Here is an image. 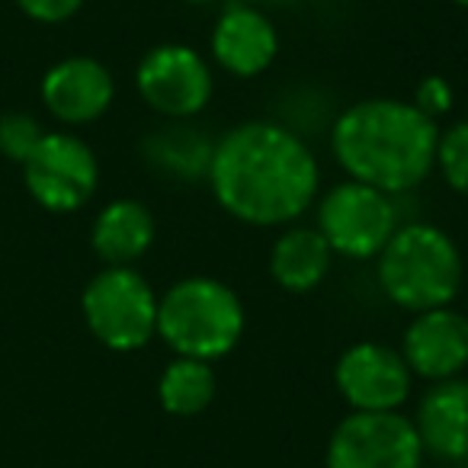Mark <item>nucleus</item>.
Listing matches in <instances>:
<instances>
[{
    "label": "nucleus",
    "mask_w": 468,
    "mask_h": 468,
    "mask_svg": "<svg viewBox=\"0 0 468 468\" xmlns=\"http://www.w3.org/2000/svg\"><path fill=\"white\" fill-rule=\"evenodd\" d=\"M206 180L231 218L254 228H280L314 206L321 167L292 129L244 122L215 142Z\"/></svg>",
    "instance_id": "obj_1"
},
{
    "label": "nucleus",
    "mask_w": 468,
    "mask_h": 468,
    "mask_svg": "<svg viewBox=\"0 0 468 468\" xmlns=\"http://www.w3.org/2000/svg\"><path fill=\"white\" fill-rule=\"evenodd\" d=\"M440 125L408 100L372 97L346 106L331 129L344 174L388 196L420 186L436 167Z\"/></svg>",
    "instance_id": "obj_2"
},
{
    "label": "nucleus",
    "mask_w": 468,
    "mask_h": 468,
    "mask_svg": "<svg viewBox=\"0 0 468 468\" xmlns=\"http://www.w3.org/2000/svg\"><path fill=\"white\" fill-rule=\"evenodd\" d=\"M376 263L378 286L388 302L414 314L452 305L465 280L459 244L442 228L427 221L398 225Z\"/></svg>",
    "instance_id": "obj_3"
},
{
    "label": "nucleus",
    "mask_w": 468,
    "mask_h": 468,
    "mask_svg": "<svg viewBox=\"0 0 468 468\" xmlns=\"http://www.w3.org/2000/svg\"><path fill=\"white\" fill-rule=\"evenodd\" d=\"M244 324L241 295L212 276H186L157 299V337L176 356L215 363L241 344Z\"/></svg>",
    "instance_id": "obj_4"
},
{
    "label": "nucleus",
    "mask_w": 468,
    "mask_h": 468,
    "mask_svg": "<svg viewBox=\"0 0 468 468\" xmlns=\"http://www.w3.org/2000/svg\"><path fill=\"white\" fill-rule=\"evenodd\" d=\"M84 321L103 346L132 353L157 337V292L135 267H106L87 282Z\"/></svg>",
    "instance_id": "obj_5"
},
{
    "label": "nucleus",
    "mask_w": 468,
    "mask_h": 468,
    "mask_svg": "<svg viewBox=\"0 0 468 468\" xmlns=\"http://www.w3.org/2000/svg\"><path fill=\"white\" fill-rule=\"evenodd\" d=\"M318 231L331 244L334 257L369 261L382 254L391 234L398 231V208L382 189L346 180L321 196Z\"/></svg>",
    "instance_id": "obj_6"
},
{
    "label": "nucleus",
    "mask_w": 468,
    "mask_h": 468,
    "mask_svg": "<svg viewBox=\"0 0 468 468\" xmlns=\"http://www.w3.org/2000/svg\"><path fill=\"white\" fill-rule=\"evenodd\" d=\"M414 420L398 410H353L327 440L324 468H420Z\"/></svg>",
    "instance_id": "obj_7"
},
{
    "label": "nucleus",
    "mask_w": 468,
    "mask_h": 468,
    "mask_svg": "<svg viewBox=\"0 0 468 468\" xmlns=\"http://www.w3.org/2000/svg\"><path fill=\"white\" fill-rule=\"evenodd\" d=\"M27 189L48 212H78L100 183V164L90 144L71 132H46L39 148L23 161Z\"/></svg>",
    "instance_id": "obj_8"
},
{
    "label": "nucleus",
    "mask_w": 468,
    "mask_h": 468,
    "mask_svg": "<svg viewBox=\"0 0 468 468\" xmlns=\"http://www.w3.org/2000/svg\"><path fill=\"white\" fill-rule=\"evenodd\" d=\"M138 97L174 122L199 116L215 90L212 65L196 48L180 42L154 46L135 68Z\"/></svg>",
    "instance_id": "obj_9"
},
{
    "label": "nucleus",
    "mask_w": 468,
    "mask_h": 468,
    "mask_svg": "<svg viewBox=\"0 0 468 468\" xmlns=\"http://www.w3.org/2000/svg\"><path fill=\"white\" fill-rule=\"evenodd\" d=\"M334 385L353 410L376 414V410H398L408 401L414 372L408 369L401 350L376 340H359L340 353L334 366Z\"/></svg>",
    "instance_id": "obj_10"
},
{
    "label": "nucleus",
    "mask_w": 468,
    "mask_h": 468,
    "mask_svg": "<svg viewBox=\"0 0 468 468\" xmlns=\"http://www.w3.org/2000/svg\"><path fill=\"white\" fill-rule=\"evenodd\" d=\"M401 356L427 382L459 378L468 366V318L452 305L417 312L404 331Z\"/></svg>",
    "instance_id": "obj_11"
},
{
    "label": "nucleus",
    "mask_w": 468,
    "mask_h": 468,
    "mask_svg": "<svg viewBox=\"0 0 468 468\" xmlns=\"http://www.w3.org/2000/svg\"><path fill=\"white\" fill-rule=\"evenodd\" d=\"M215 65L231 78H257L280 55V33L257 4H228L212 29Z\"/></svg>",
    "instance_id": "obj_12"
},
{
    "label": "nucleus",
    "mask_w": 468,
    "mask_h": 468,
    "mask_svg": "<svg viewBox=\"0 0 468 468\" xmlns=\"http://www.w3.org/2000/svg\"><path fill=\"white\" fill-rule=\"evenodd\" d=\"M116 84L106 65L87 55H71L58 61L42 78V103L58 122L87 125L112 106Z\"/></svg>",
    "instance_id": "obj_13"
},
{
    "label": "nucleus",
    "mask_w": 468,
    "mask_h": 468,
    "mask_svg": "<svg viewBox=\"0 0 468 468\" xmlns=\"http://www.w3.org/2000/svg\"><path fill=\"white\" fill-rule=\"evenodd\" d=\"M414 430L423 452L442 462H468V382L442 378L430 382L414 410Z\"/></svg>",
    "instance_id": "obj_14"
},
{
    "label": "nucleus",
    "mask_w": 468,
    "mask_h": 468,
    "mask_svg": "<svg viewBox=\"0 0 468 468\" xmlns=\"http://www.w3.org/2000/svg\"><path fill=\"white\" fill-rule=\"evenodd\" d=\"M154 215L138 199H116L93 218L90 248L106 267H132L154 244Z\"/></svg>",
    "instance_id": "obj_15"
},
{
    "label": "nucleus",
    "mask_w": 468,
    "mask_h": 468,
    "mask_svg": "<svg viewBox=\"0 0 468 468\" xmlns=\"http://www.w3.org/2000/svg\"><path fill=\"white\" fill-rule=\"evenodd\" d=\"M334 250L318 228H286L270 250V276L292 295L314 292L327 280Z\"/></svg>",
    "instance_id": "obj_16"
},
{
    "label": "nucleus",
    "mask_w": 468,
    "mask_h": 468,
    "mask_svg": "<svg viewBox=\"0 0 468 468\" xmlns=\"http://www.w3.org/2000/svg\"><path fill=\"white\" fill-rule=\"evenodd\" d=\"M183 122L151 132L142 142L144 161L154 170H161V174L176 176V180H202V176H208L215 142L202 129H193V125Z\"/></svg>",
    "instance_id": "obj_17"
},
{
    "label": "nucleus",
    "mask_w": 468,
    "mask_h": 468,
    "mask_svg": "<svg viewBox=\"0 0 468 468\" xmlns=\"http://www.w3.org/2000/svg\"><path fill=\"white\" fill-rule=\"evenodd\" d=\"M215 369L206 359L174 356L157 378V401L174 417H196L215 401Z\"/></svg>",
    "instance_id": "obj_18"
},
{
    "label": "nucleus",
    "mask_w": 468,
    "mask_h": 468,
    "mask_svg": "<svg viewBox=\"0 0 468 468\" xmlns=\"http://www.w3.org/2000/svg\"><path fill=\"white\" fill-rule=\"evenodd\" d=\"M436 167H440L442 180H446L455 193L468 196V119L452 122L446 132L440 129Z\"/></svg>",
    "instance_id": "obj_19"
},
{
    "label": "nucleus",
    "mask_w": 468,
    "mask_h": 468,
    "mask_svg": "<svg viewBox=\"0 0 468 468\" xmlns=\"http://www.w3.org/2000/svg\"><path fill=\"white\" fill-rule=\"evenodd\" d=\"M42 138H46V129H42L33 116H27V112H7V116H0V154L10 157V161L23 164L39 148Z\"/></svg>",
    "instance_id": "obj_20"
},
{
    "label": "nucleus",
    "mask_w": 468,
    "mask_h": 468,
    "mask_svg": "<svg viewBox=\"0 0 468 468\" xmlns=\"http://www.w3.org/2000/svg\"><path fill=\"white\" fill-rule=\"evenodd\" d=\"M452 100L455 97H452V87H449V80L430 74V78H423L420 84H417L414 100H410V103H414L420 112H427L430 119H440V116H446V112L452 110Z\"/></svg>",
    "instance_id": "obj_21"
},
{
    "label": "nucleus",
    "mask_w": 468,
    "mask_h": 468,
    "mask_svg": "<svg viewBox=\"0 0 468 468\" xmlns=\"http://www.w3.org/2000/svg\"><path fill=\"white\" fill-rule=\"evenodd\" d=\"M84 0H16V7L36 23H65L80 10Z\"/></svg>",
    "instance_id": "obj_22"
},
{
    "label": "nucleus",
    "mask_w": 468,
    "mask_h": 468,
    "mask_svg": "<svg viewBox=\"0 0 468 468\" xmlns=\"http://www.w3.org/2000/svg\"><path fill=\"white\" fill-rule=\"evenodd\" d=\"M261 4H273V7H282V4H292V0H261Z\"/></svg>",
    "instance_id": "obj_23"
},
{
    "label": "nucleus",
    "mask_w": 468,
    "mask_h": 468,
    "mask_svg": "<svg viewBox=\"0 0 468 468\" xmlns=\"http://www.w3.org/2000/svg\"><path fill=\"white\" fill-rule=\"evenodd\" d=\"M183 4H212V0H183Z\"/></svg>",
    "instance_id": "obj_24"
},
{
    "label": "nucleus",
    "mask_w": 468,
    "mask_h": 468,
    "mask_svg": "<svg viewBox=\"0 0 468 468\" xmlns=\"http://www.w3.org/2000/svg\"><path fill=\"white\" fill-rule=\"evenodd\" d=\"M452 4H459V7H465V10H468V0H452Z\"/></svg>",
    "instance_id": "obj_25"
}]
</instances>
